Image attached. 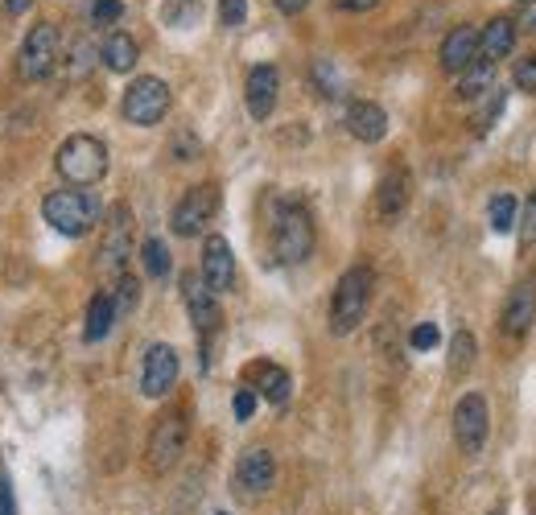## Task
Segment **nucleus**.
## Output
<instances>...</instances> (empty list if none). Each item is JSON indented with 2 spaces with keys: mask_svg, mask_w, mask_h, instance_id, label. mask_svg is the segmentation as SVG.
<instances>
[{
  "mask_svg": "<svg viewBox=\"0 0 536 515\" xmlns=\"http://www.w3.org/2000/svg\"><path fill=\"white\" fill-rule=\"evenodd\" d=\"M277 95H281V75L273 62H260L248 71V83H244V103H248V116L252 120H268L277 108Z\"/></svg>",
  "mask_w": 536,
  "mask_h": 515,
  "instance_id": "nucleus-12",
  "label": "nucleus"
},
{
  "mask_svg": "<svg viewBox=\"0 0 536 515\" xmlns=\"http://www.w3.org/2000/svg\"><path fill=\"white\" fill-rule=\"evenodd\" d=\"M99 198L91 194V190H50L46 198H42V219L58 231V235H66V239H79V235H87L95 223H99Z\"/></svg>",
  "mask_w": 536,
  "mask_h": 515,
  "instance_id": "nucleus-2",
  "label": "nucleus"
},
{
  "mask_svg": "<svg viewBox=\"0 0 536 515\" xmlns=\"http://www.w3.org/2000/svg\"><path fill=\"white\" fill-rule=\"evenodd\" d=\"M54 62H58V25H50V21L29 25L25 42L17 50V75L25 83H38L54 71Z\"/></svg>",
  "mask_w": 536,
  "mask_h": 515,
  "instance_id": "nucleus-5",
  "label": "nucleus"
},
{
  "mask_svg": "<svg viewBox=\"0 0 536 515\" xmlns=\"http://www.w3.org/2000/svg\"><path fill=\"white\" fill-rule=\"evenodd\" d=\"M512 83L524 91V95H536V54H524L512 71Z\"/></svg>",
  "mask_w": 536,
  "mask_h": 515,
  "instance_id": "nucleus-29",
  "label": "nucleus"
},
{
  "mask_svg": "<svg viewBox=\"0 0 536 515\" xmlns=\"http://www.w3.org/2000/svg\"><path fill=\"white\" fill-rule=\"evenodd\" d=\"M273 483H277V458L273 454H268V450L240 454V462H236V487L244 495H264Z\"/></svg>",
  "mask_w": 536,
  "mask_h": 515,
  "instance_id": "nucleus-16",
  "label": "nucleus"
},
{
  "mask_svg": "<svg viewBox=\"0 0 536 515\" xmlns=\"http://www.w3.org/2000/svg\"><path fill=\"white\" fill-rule=\"evenodd\" d=\"M186 437H190V425H186L182 412H161L153 433H149V470L153 474L174 470L182 450H186Z\"/></svg>",
  "mask_w": 536,
  "mask_h": 515,
  "instance_id": "nucleus-9",
  "label": "nucleus"
},
{
  "mask_svg": "<svg viewBox=\"0 0 536 515\" xmlns=\"http://www.w3.org/2000/svg\"><path fill=\"white\" fill-rule=\"evenodd\" d=\"M376 5H380V0H334V9H343V13H367Z\"/></svg>",
  "mask_w": 536,
  "mask_h": 515,
  "instance_id": "nucleus-39",
  "label": "nucleus"
},
{
  "mask_svg": "<svg viewBox=\"0 0 536 515\" xmlns=\"http://www.w3.org/2000/svg\"><path fill=\"white\" fill-rule=\"evenodd\" d=\"M273 5H277V9L285 13V17H297L301 9H306V5H310V0H273Z\"/></svg>",
  "mask_w": 536,
  "mask_h": 515,
  "instance_id": "nucleus-41",
  "label": "nucleus"
},
{
  "mask_svg": "<svg viewBox=\"0 0 536 515\" xmlns=\"http://www.w3.org/2000/svg\"><path fill=\"white\" fill-rule=\"evenodd\" d=\"M178 384V351L170 342H153L145 351V363H141V392L145 396H165Z\"/></svg>",
  "mask_w": 536,
  "mask_h": 515,
  "instance_id": "nucleus-11",
  "label": "nucleus"
},
{
  "mask_svg": "<svg viewBox=\"0 0 536 515\" xmlns=\"http://www.w3.org/2000/svg\"><path fill=\"white\" fill-rule=\"evenodd\" d=\"M475 363V334L471 330H458L450 342V375H466Z\"/></svg>",
  "mask_w": 536,
  "mask_h": 515,
  "instance_id": "nucleus-27",
  "label": "nucleus"
},
{
  "mask_svg": "<svg viewBox=\"0 0 536 515\" xmlns=\"http://www.w3.org/2000/svg\"><path fill=\"white\" fill-rule=\"evenodd\" d=\"M165 112H170V87L157 75H141L124 91V120L137 124V128H149V124H161Z\"/></svg>",
  "mask_w": 536,
  "mask_h": 515,
  "instance_id": "nucleus-7",
  "label": "nucleus"
},
{
  "mask_svg": "<svg viewBox=\"0 0 536 515\" xmlns=\"http://www.w3.org/2000/svg\"><path fill=\"white\" fill-rule=\"evenodd\" d=\"M5 5H9V13H25V9L33 5V0H5Z\"/></svg>",
  "mask_w": 536,
  "mask_h": 515,
  "instance_id": "nucleus-42",
  "label": "nucleus"
},
{
  "mask_svg": "<svg viewBox=\"0 0 536 515\" xmlns=\"http://www.w3.org/2000/svg\"><path fill=\"white\" fill-rule=\"evenodd\" d=\"M512 25L536 33V0H520V5L512 9Z\"/></svg>",
  "mask_w": 536,
  "mask_h": 515,
  "instance_id": "nucleus-36",
  "label": "nucleus"
},
{
  "mask_svg": "<svg viewBox=\"0 0 536 515\" xmlns=\"http://www.w3.org/2000/svg\"><path fill=\"white\" fill-rule=\"evenodd\" d=\"M112 301H116V318H120V314H128V309L137 305V281L124 277V272H120V289H116V297H112Z\"/></svg>",
  "mask_w": 536,
  "mask_h": 515,
  "instance_id": "nucleus-34",
  "label": "nucleus"
},
{
  "mask_svg": "<svg viewBox=\"0 0 536 515\" xmlns=\"http://www.w3.org/2000/svg\"><path fill=\"white\" fill-rule=\"evenodd\" d=\"M203 285L219 297L231 289V281H236V256H231V244L223 235H207V244H203Z\"/></svg>",
  "mask_w": 536,
  "mask_h": 515,
  "instance_id": "nucleus-13",
  "label": "nucleus"
},
{
  "mask_svg": "<svg viewBox=\"0 0 536 515\" xmlns=\"http://www.w3.org/2000/svg\"><path fill=\"white\" fill-rule=\"evenodd\" d=\"M252 375H256V396H264L268 404H289V396H293V380H289V371L285 367H277V363H256L252 367Z\"/></svg>",
  "mask_w": 536,
  "mask_h": 515,
  "instance_id": "nucleus-22",
  "label": "nucleus"
},
{
  "mask_svg": "<svg viewBox=\"0 0 536 515\" xmlns=\"http://www.w3.org/2000/svg\"><path fill=\"white\" fill-rule=\"evenodd\" d=\"M248 17V0H219V21L227 29H240Z\"/></svg>",
  "mask_w": 536,
  "mask_h": 515,
  "instance_id": "nucleus-32",
  "label": "nucleus"
},
{
  "mask_svg": "<svg viewBox=\"0 0 536 515\" xmlns=\"http://www.w3.org/2000/svg\"><path fill=\"white\" fill-rule=\"evenodd\" d=\"M0 515H17V511H13V491H9V483H5V474H0Z\"/></svg>",
  "mask_w": 536,
  "mask_h": 515,
  "instance_id": "nucleus-40",
  "label": "nucleus"
},
{
  "mask_svg": "<svg viewBox=\"0 0 536 515\" xmlns=\"http://www.w3.org/2000/svg\"><path fill=\"white\" fill-rule=\"evenodd\" d=\"M182 297H186V309H190V322H194V330L198 334H215L219 330V322H223V314H219V301H215V293L203 285V277H194V272H186L182 277Z\"/></svg>",
  "mask_w": 536,
  "mask_h": 515,
  "instance_id": "nucleus-14",
  "label": "nucleus"
},
{
  "mask_svg": "<svg viewBox=\"0 0 536 515\" xmlns=\"http://www.w3.org/2000/svg\"><path fill=\"white\" fill-rule=\"evenodd\" d=\"M215 215H219V186L215 182H203V186H190L178 198L174 215H170V227H174V235L190 239V235H203Z\"/></svg>",
  "mask_w": 536,
  "mask_h": 515,
  "instance_id": "nucleus-6",
  "label": "nucleus"
},
{
  "mask_svg": "<svg viewBox=\"0 0 536 515\" xmlns=\"http://www.w3.org/2000/svg\"><path fill=\"white\" fill-rule=\"evenodd\" d=\"M372 289H376V272L367 264H355L343 272L339 285H334V297H330V330L334 334H351L363 322L367 305H372Z\"/></svg>",
  "mask_w": 536,
  "mask_h": 515,
  "instance_id": "nucleus-3",
  "label": "nucleus"
},
{
  "mask_svg": "<svg viewBox=\"0 0 536 515\" xmlns=\"http://www.w3.org/2000/svg\"><path fill=\"white\" fill-rule=\"evenodd\" d=\"M141 264H145V272H149L153 281H161L165 272H170V248H165L161 239H153V235H149L145 244H141Z\"/></svg>",
  "mask_w": 536,
  "mask_h": 515,
  "instance_id": "nucleus-28",
  "label": "nucleus"
},
{
  "mask_svg": "<svg viewBox=\"0 0 536 515\" xmlns=\"http://www.w3.org/2000/svg\"><path fill=\"white\" fill-rule=\"evenodd\" d=\"M347 132L363 145H376V141L388 136V112L372 99H355L347 108Z\"/></svg>",
  "mask_w": 536,
  "mask_h": 515,
  "instance_id": "nucleus-18",
  "label": "nucleus"
},
{
  "mask_svg": "<svg viewBox=\"0 0 536 515\" xmlns=\"http://www.w3.org/2000/svg\"><path fill=\"white\" fill-rule=\"evenodd\" d=\"M91 58H95V50L87 42H75V50H71V79H79V75L91 71Z\"/></svg>",
  "mask_w": 536,
  "mask_h": 515,
  "instance_id": "nucleus-35",
  "label": "nucleus"
},
{
  "mask_svg": "<svg viewBox=\"0 0 536 515\" xmlns=\"http://www.w3.org/2000/svg\"><path fill=\"white\" fill-rule=\"evenodd\" d=\"M231 408H236V421H252V412H256V388H240L236 400H231Z\"/></svg>",
  "mask_w": 536,
  "mask_h": 515,
  "instance_id": "nucleus-37",
  "label": "nucleus"
},
{
  "mask_svg": "<svg viewBox=\"0 0 536 515\" xmlns=\"http://www.w3.org/2000/svg\"><path fill=\"white\" fill-rule=\"evenodd\" d=\"M174 153H178V161H190L198 153V141L190 132H182V136H174Z\"/></svg>",
  "mask_w": 536,
  "mask_h": 515,
  "instance_id": "nucleus-38",
  "label": "nucleus"
},
{
  "mask_svg": "<svg viewBox=\"0 0 536 515\" xmlns=\"http://www.w3.org/2000/svg\"><path fill=\"white\" fill-rule=\"evenodd\" d=\"M475 58H479V29H475V25H454L446 38H442V50H438L442 71L462 75Z\"/></svg>",
  "mask_w": 536,
  "mask_h": 515,
  "instance_id": "nucleus-15",
  "label": "nucleus"
},
{
  "mask_svg": "<svg viewBox=\"0 0 536 515\" xmlns=\"http://www.w3.org/2000/svg\"><path fill=\"white\" fill-rule=\"evenodd\" d=\"M516 215H520V202L512 194H495L491 206H487V219H491V231L499 235H508L516 227Z\"/></svg>",
  "mask_w": 536,
  "mask_h": 515,
  "instance_id": "nucleus-26",
  "label": "nucleus"
},
{
  "mask_svg": "<svg viewBox=\"0 0 536 515\" xmlns=\"http://www.w3.org/2000/svg\"><path fill=\"white\" fill-rule=\"evenodd\" d=\"M409 190H413V182H409V174L405 169H392V174L380 182V194H376V211H380V219H400L405 215V206H409Z\"/></svg>",
  "mask_w": 536,
  "mask_h": 515,
  "instance_id": "nucleus-19",
  "label": "nucleus"
},
{
  "mask_svg": "<svg viewBox=\"0 0 536 515\" xmlns=\"http://www.w3.org/2000/svg\"><path fill=\"white\" fill-rule=\"evenodd\" d=\"M124 17V0H95L91 5V21L95 25H116Z\"/></svg>",
  "mask_w": 536,
  "mask_h": 515,
  "instance_id": "nucleus-30",
  "label": "nucleus"
},
{
  "mask_svg": "<svg viewBox=\"0 0 536 515\" xmlns=\"http://www.w3.org/2000/svg\"><path fill=\"white\" fill-rule=\"evenodd\" d=\"M487 429H491V412H487V400L479 392L462 396L454 404V441L462 454H479L487 445Z\"/></svg>",
  "mask_w": 536,
  "mask_h": 515,
  "instance_id": "nucleus-10",
  "label": "nucleus"
},
{
  "mask_svg": "<svg viewBox=\"0 0 536 515\" xmlns=\"http://www.w3.org/2000/svg\"><path fill=\"white\" fill-rule=\"evenodd\" d=\"M161 21L170 29H194L198 21H203V5H198V0H165Z\"/></svg>",
  "mask_w": 536,
  "mask_h": 515,
  "instance_id": "nucleus-25",
  "label": "nucleus"
},
{
  "mask_svg": "<svg viewBox=\"0 0 536 515\" xmlns=\"http://www.w3.org/2000/svg\"><path fill=\"white\" fill-rule=\"evenodd\" d=\"M516 223H520V244H536V190L528 194L524 215H516Z\"/></svg>",
  "mask_w": 536,
  "mask_h": 515,
  "instance_id": "nucleus-31",
  "label": "nucleus"
},
{
  "mask_svg": "<svg viewBox=\"0 0 536 515\" xmlns=\"http://www.w3.org/2000/svg\"><path fill=\"white\" fill-rule=\"evenodd\" d=\"M112 326H116V301H112V293H95V297L87 301L83 338H87V342H99V338H108Z\"/></svg>",
  "mask_w": 536,
  "mask_h": 515,
  "instance_id": "nucleus-23",
  "label": "nucleus"
},
{
  "mask_svg": "<svg viewBox=\"0 0 536 515\" xmlns=\"http://www.w3.org/2000/svg\"><path fill=\"white\" fill-rule=\"evenodd\" d=\"M99 58H104V66H108V71H116V75H128L132 66H137V58H141V46L132 42L124 29H112L108 38H104V46H99Z\"/></svg>",
  "mask_w": 536,
  "mask_h": 515,
  "instance_id": "nucleus-21",
  "label": "nucleus"
},
{
  "mask_svg": "<svg viewBox=\"0 0 536 515\" xmlns=\"http://www.w3.org/2000/svg\"><path fill=\"white\" fill-rule=\"evenodd\" d=\"M438 326H433V322H421V326H413V334H409V347L413 351H433V347H438Z\"/></svg>",
  "mask_w": 536,
  "mask_h": 515,
  "instance_id": "nucleus-33",
  "label": "nucleus"
},
{
  "mask_svg": "<svg viewBox=\"0 0 536 515\" xmlns=\"http://www.w3.org/2000/svg\"><path fill=\"white\" fill-rule=\"evenodd\" d=\"M491 83H495V62L475 58V62L458 75V99H479V95L491 91Z\"/></svg>",
  "mask_w": 536,
  "mask_h": 515,
  "instance_id": "nucleus-24",
  "label": "nucleus"
},
{
  "mask_svg": "<svg viewBox=\"0 0 536 515\" xmlns=\"http://www.w3.org/2000/svg\"><path fill=\"white\" fill-rule=\"evenodd\" d=\"M54 169L71 186L87 190V186H95L99 178L108 174V145L99 141V136H91V132H75V136H66V141L58 145Z\"/></svg>",
  "mask_w": 536,
  "mask_h": 515,
  "instance_id": "nucleus-1",
  "label": "nucleus"
},
{
  "mask_svg": "<svg viewBox=\"0 0 536 515\" xmlns=\"http://www.w3.org/2000/svg\"><path fill=\"white\" fill-rule=\"evenodd\" d=\"M128 252H132V211L124 202H116L108 211L104 235H99V272H104V277H120L128 264Z\"/></svg>",
  "mask_w": 536,
  "mask_h": 515,
  "instance_id": "nucleus-8",
  "label": "nucleus"
},
{
  "mask_svg": "<svg viewBox=\"0 0 536 515\" xmlns=\"http://www.w3.org/2000/svg\"><path fill=\"white\" fill-rule=\"evenodd\" d=\"M314 252V219L301 202H285L273 219V256L281 264H301Z\"/></svg>",
  "mask_w": 536,
  "mask_h": 515,
  "instance_id": "nucleus-4",
  "label": "nucleus"
},
{
  "mask_svg": "<svg viewBox=\"0 0 536 515\" xmlns=\"http://www.w3.org/2000/svg\"><path fill=\"white\" fill-rule=\"evenodd\" d=\"M512 46H516V25H512V17H495V21L483 25V33H479V58L499 62V58L512 54Z\"/></svg>",
  "mask_w": 536,
  "mask_h": 515,
  "instance_id": "nucleus-20",
  "label": "nucleus"
},
{
  "mask_svg": "<svg viewBox=\"0 0 536 515\" xmlns=\"http://www.w3.org/2000/svg\"><path fill=\"white\" fill-rule=\"evenodd\" d=\"M495 515H504V511H495Z\"/></svg>",
  "mask_w": 536,
  "mask_h": 515,
  "instance_id": "nucleus-43",
  "label": "nucleus"
},
{
  "mask_svg": "<svg viewBox=\"0 0 536 515\" xmlns=\"http://www.w3.org/2000/svg\"><path fill=\"white\" fill-rule=\"evenodd\" d=\"M536 322V285H516L504 301V314H499V330L508 338H524Z\"/></svg>",
  "mask_w": 536,
  "mask_h": 515,
  "instance_id": "nucleus-17",
  "label": "nucleus"
}]
</instances>
